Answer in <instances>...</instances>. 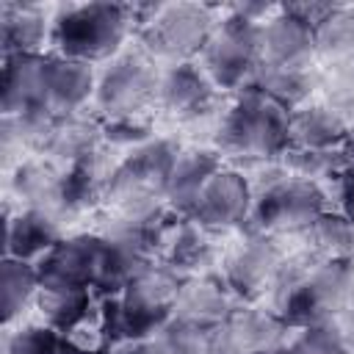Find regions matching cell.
<instances>
[{"label": "cell", "instance_id": "8d00e7d4", "mask_svg": "<svg viewBox=\"0 0 354 354\" xmlns=\"http://www.w3.org/2000/svg\"><path fill=\"white\" fill-rule=\"evenodd\" d=\"M202 354H243V351L235 343V337L230 335V329L221 324L218 329L207 332V340H205V351Z\"/></svg>", "mask_w": 354, "mask_h": 354}, {"label": "cell", "instance_id": "3957f363", "mask_svg": "<svg viewBox=\"0 0 354 354\" xmlns=\"http://www.w3.org/2000/svg\"><path fill=\"white\" fill-rule=\"evenodd\" d=\"M354 299V257L315 263L304 279H299L288 293L277 299V313L288 329H307L326 324L335 313Z\"/></svg>", "mask_w": 354, "mask_h": 354}, {"label": "cell", "instance_id": "60d3db41", "mask_svg": "<svg viewBox=\"0 0 354 354\" xmlns=\"http://www.w3.org/2000/svg\"><path fill=\"white\" fill-rule=\"evenodd\" d=\"M58 354H108V351H102V348H88V346H77V343H72V340H64Z\"/></svg>", "mask_w": 354, "mask_h": 354}, {"label": "cell", "instance_id": "603a6c76", "mask_svg": "<svg viewBox=\"0 0 354 354\" xmlns=\"http://www.w3.org/2000/svg\"><path fill=\"white\" fill-rule=\"evenodd\" d=\"M47 36V17L39 6L28 3H3L0 8V39L6 55L39 53Z\"/></svg>", "mask_w": 354, "mask_h": 354}, {"label": "cell", "instance_id": "9a60e30c", "mask_svg": "<svg viewBox=\"0 0 354 354\" xmlns=\"http://www.w3.org/2000/svg\"><path fill=\"white\" fill-rule=\"evenodd\" d=\"M216 102V83L194 61L171 64L160 80V105L177 119H199Z\"/></svg>", "mask_w": 354, "mask_h": 354}, {"label": "cell", "instance_id": "9c48e42d", "mask_svg": "<svg viewBox=\"0 0 354 354\" xmlns=\"http://www.w3.org/2000/svg\"><path fill=\"white\" fill-rule=\"evenodd\" d=\"M102 249V235L61 238L44 257L36 260L41 290H94Z\"/></svg>", "mask_w": 354, "mask_h": 354}, {"label": "cell", "instance_id": "d6986e66", "mask_svg": "<svg viewBox=\"0 0 354 354\" xmlns=\"http://www.w3.org/2000/svg\"><path fill=\"white\" fill-rule=\"evenodd\" d=\"M61 241V230L53 213L47 210H36V207H25L19 210L11 221H8V232H6V257H17V260H39L44 257L55 243Z\"/></svg>", "mask_w": 354, "mask_h": 354}, {"label": "cell", "instance_id": "52a82bcc", "mask_svg": "<svg viewBox=\"0 0 354 354\" xmlns=\"http://www.w3.org/2000/svg\"><path fill=\"white\" fill-rule=\"evenodd\" d=\"M177 152L180 147L169 138H155L136 147L122 163L113 166L108 180V199H113L119 210L158 205V199L166 196V183Z\"/></svg>", "mask_w": 354, "mask_h": 354}, {"label": "cell", "instance_id": "484cf974", "mask_svg": "<svg viewBox=\"0 0 354 354\" xmlns=\"http://www.w3.org/2000/svg\"><path fill=\"white\" fill-rule=\"evenodd\" d=\"M163 249H166L169 266L183 271H199L213 257V243L205 235V227L196 224L194 218L174 224L163 238Z\"/></svg>", "mask_w": 354, "mask_h": 354}, {"label": "cell", "instance_id": "74e56055", "mask_svg": "<svg viewBox=\"0 0 354 354\" xmlns=\"http://www.w3.org/2000/svg\"><path fill=\"white\" fill-rule=\"evenodd\" d=\"M332 326L340 332V337L346 340V346L354 351V299H351L348 304H343V307L335 313Z\"/></svg>", "mask_w": 354, "mask_h": 354}, {"label": "cell", "instance_id": "30bf717a", "mask_svg": "<svg viewBox=\"0 0 354 354\" xmlns=\"http://www.w3.org/2000/svg\"><path fill=\"white\" fill-rule=\"evenodd\" d=\"M252 202H254V191L249 177L241 174L238 169L221 166L202 188L191 218L205 230H224L246 221L252 213Z\"/></svg>", "mask_w": 354, "mask_h": 354}, {"label": "cell", "instance_id": "4dcf8cb0", "mask_svg": "<svg viewBox=\"0 0 354 354\" xmlns=\"http://www.w3.org/2000/svg\"><path fill=\"white\" fill-rule=\"evenodd\" d=\"M207 332L194 329L180 318H169L155 335L138 340L133 354H202Z\"/></svg>", "mask_w": 354, "mask_h": 354}, {"label": "cell", "instance_id": "5b68a950", "mask_svg": "<svg viewBox=\"0 0 354 354\" xmlns=\"http://www.w3.org/2000/svg\"><path fill=\"white\" fill-rule=\"evenodd\" d=\"M216 25L218 19L210 6L174 3V6H160L158 14L138 30V36L144 53H149L152 58L185 64L207 47Z\"/></svg>", "mask_w": 354, "mask_h": 354}, {"label": "cell", "instance_id": "ab89813d", "mask_svg": "<svg viewBox=\"0 0 354 354\" xmlns=\"http://www.w3.org/2000/svg\"><path fill=\"white\" fill-rule=\"evenodd\" d=\"M340 158H343V166H346V169H354V124H351L348 133H346V141H343V147H340Z\"/></svg>", "mask_w": 354, "mask_h": 354}, {"label": "cell", "instance_id": "4316f807", "mask_svg": "<svg viewBox=\"0 0 354 354\" xmlns=\"http://www.w3.org/2000/svg\"><path fill=\"white\" fill-rule=\"evenodd\" d=\"M315 55L340 64L354 58V6H335L315 25Z\"/></svg>", "mask_w": 354, "mask_h": 354}, {"label": "cell", "instance_id": "d4e9b609", "mask_svg": "<svg viewBox=\"0 0 354 354\" xmlns=\"http://www.w3.org/2000/svg\"><path fill=\"white\" fill-rule=\"evenodd\" d=\"M11 183H14V191L19 194V199L28 202V207L47 210V213H53V207L61 210V174L50 163L19 160Z\"/></svg>", "mask_w": 354, "mask_h": 354}, {"label": "cell", "instance_id": "2e32d148", "mask_svg": "<svg viewBox=\"0 0 354 354\" xmlns=\"http://www.w3.org/2000/svg\"><path fill=\"white\" fill-rule=\"evenodd\" d=\"M221 169V158L218 152L210 149H180L174 158V166L169 171V183H166V199L169 207L177 210L180 216L191 218L196 199L202 194V188L210 183V177Z\"/></svg>", "mask_w": 354, "mask_h": 354}, {"label": "cell", "instance_id": "e575fe53", "mask_svg": "<svg viewBox=\"0 0 354 354\" xmlns=\"http://www.w3.org/2000/svg\"><path fill=\"white\" fill-rule=\"evenodd\" d=\"M100 133L105 141L111 144H119V147H141L149 138L152 133V124L147 122V116H111V119H102L100 122Z\"/></svg>", "mask_w": 354, "mask_h": 354}, {"label": "cell", "instance_id": "44dd1931", "mask_svg": "<svg viewBox=\"0 0 354 354\" xmlns=\"http://www.w3.org/2000/svg\"><path fill=\"white\" fill-rule=\"evenodd\" d=\"M318 75L313 72V66H271V64H260L254 77H252V88L260 91L263 97H268L271 102L296 111L301 105H307V100L313 97V91L318 88Z\"/></svg>", "mask_w": 354, "mask_h": 354}, {"label": "cell", "instance_id": "b9f144b4", "mask_svg": "<svg viewBox=\"0 0 354 354\" xmlns=\"http://www.w3.org/2000/svg\"><path fill=\"white\" fill-rule=\"evenodd\" d=\"M257 354H293L290 346H277V348H266V351H257Z\"/></svg>", "mask_w": 354, "mask_h": 354}, {"label": "cell", "instance_id": "ffe728a7", "mask_svg": "<svg viewBox=\"0 0 354 354\" xmlns=\"http://www.w3.org/2000/svg\"><path fill=\"white\" fill-rule=\"evenodd\" d=\"M348 122L326 102L301 105L290 111V147L301 149H340L348 133Z\"/></svg>", "mask_w": 354, "mask_h": 354}, {"label": "cell", "instance_id": "ba28073f", "mask_svg": "<svg viewBox=\"0 0 354 354\" xmlns=\"http://www.w3.org/2000/svg\"><path fill=\"white\" fill-rule=\"evenodd\" d=\"M163 75L155 69V58L144 50L119 53L97 83V105L111 116H141L155 100H160Z\"/></svg>", "mask_w": 354, "mask_h": 354}, {"label": "cell", "instance_id": "7c38bea8", "mask_svg": "<svg viewBox=\"0 0 354 354\" xmlns=\"http://www.w3.org/2000/svg\"><path fill=\"white\" fill-rule=\"evenodd\" d=\"M91 94H97L91 64L58 53L44 58V97L53 116L77 113Z\"/></svg>", "mask_w": 354, "mask_h": 354}, {"label": "cell", "instance_id": "ac0fdd59", "mask_svg": "<svg viewBox=\"0 0 354 354\" xmlns=\"http://www.w3.org/2000/svg\"><path fill=\"white\" fill-rule=\"evenodd\" d=\"M111 166L102 158L100 149L77 158L61 171V210L80 213L94 207L102 196H108V180H111Z\"/></svg>", "mask_w": 354, "mask_h": 354}, {"label": "cell", "instance_id": "f546056e", "mask_svg": "<svg viewBox=\"0 0 354 354\" xmlns=\"http://www.w3.org/2000/svg\"><path fill=\"white\" fill-rule=\"evenodd\" d=\"M307 235L313 246L329 260L354 257V224L340 210H324L310 227Z\"/></svg>", "mask_w": 354, "mask_h": 354}, {"label": "cell", "instance_id": "f35d334b", "mask_svg": "<svg viewBox=\"0 0 354 354\" xmlns=\"http://www.w3.org/2000/svg\"><path fill=\"white\" fill-rule=\"evenodd\" d=\"M340 183V213L354 224V169H343L337 174Z\"/></svg>", "mask_w": 354, "mask_h": 354}, {"label": "cell", "instance_id": "836d02e7", "mask_svg": "<svg viewBox=\"0 0 354 354\" xmlns=\"http://www.w3.org/2000/svg\"><path fill=\"white\" fill-rule=\"evenodd\" d=\"M324 88H326V105L348 122V116L354 113V58L332 64V72L324 80Z\"/></svg>", "mask_w": 354, "mask_h": 354}, {"label": "cell", "instance_id": "d6a6232c", "mask_svg": "<svg viewBox=\"0 0 354 354\" xmlns=\"http://www.w3.org/2000/svg\"><path fill=\"white\" fill-rule=\"evenodd\" d=\"M290 351L293 354H354L340 337V332L332 326V321L299 329L296 340L290 343Z\"/></svg>", "mask_w": 354, "mask_h": 354}, {"label": "cell", "instance_id": "7a4b0ae2", "mask_svg": "<svg viewBox=\"0 0 354 354\" xmlns=\"http://www.w3.org/2000/svg\"><path fill=\"white\" fill-rule=\"evenodd\" d=\"M133 28L130 6L122 3H77L61 8L53 19V41L58 55L86 64L116 58Z\"/></svg>", "mask_w": 354, "mask_h": 354}, {"label": "cell", "instance_id": "7402d4cb", "mask_svg": "<svg viewBox=\"0 0 354 354\" xmlns=\"http://www.w3.org/2000/svg\"><path fill=\"white\" fill-rule=\"evenodd\" d=\"M235 343L243 354H257L266 348L285 346L288 324L277 310H257V307H235L224 321Z\"/></svg>", "mask_w": 354, "mask_h": 354}, {"label": "cell", "instance_id": "6da1fadb", "mask_svg": "<svg viewBox=\"0 0 354 354\" xmlns=\"http://www.w3.org/2000/svg\"><path fill=\"white\" fill-rule=\"evenodd\" d=\"M221 152L243 158H282L290 147V111L246 86L218 122Z\"/></svg>", "mask_w": 354, "mask_h": 354}, {"label": "cell", "instance_id": "83f0119b", "mask_svg": "<svg viewBox=\"0 0 354 354\" xmlns=\"http://www.w3.org/2000/svg\"><path fill=\"white\" fill-rule=\"evenodd\" d=\"M39 271L33 263L28 260H17V257H6L3 268H0V293H3V321L11 324L17 315H22V310L28 307V301L33 299V293H39Z\"/></svg>", "mask_w": 354, "mask_h": 354}, {"label": "cell", "instance_id": "1f68e13d", "mask_svg": "<svg viewBox=\"0 0 354 354\" xmlns=\"http://www.w3.org/2000/svg\"><path fill=\"white\" fill-rule=\"evenodd\" d=\"M282 166L290 177L301 180H318V177H337L346 166L340 158V149H301V147H288L282 152Z\"/></svg>", "mask_w": 354, "mask_h": 354}, {"label": "cell", "instance_id": "cb8c5ba5", "mask_svg": "<svg viewBox=\"0 0 354 354\" xmlns=\"http://www.w3.org/2000/svg\"><path fill=\"white\" fill-rule=\"evenodd\" d=\"M102 138L100 133V124L72 113V116H58L55 124H53V133L44 144L41 152H47L53 160H61V163H75L77 158L88 155L97 149V141Z\"/></svg>", "mask_w": 354, "mask_h": 354}, {"label": "cell", "instance_id": "4fadbf2b", "mask_svg": "<svg viewBox=\"0 0 354 354\" xmlns=\"http://www.w3.org/2000/svg\"><path fill=\"white\" fill-rule=\"evenodd\" d=\"M263 64L271 66H310L315 58V28L277 8L263 22Z\"/></svg>", "mask_w": 354, "mask_h": 354}, {"label": "cell", "instance_id": "8fae6325", "mask_svg": "<svg viewBox=\"0 0 354 354\" xmlns=\"http://www.w3.org/2000/svg\"><path fill=\"white\" fill-rule=\"evenodd\" d=\"M282 260V252L268 235H249V241H243L227 260L224 285L230 288V293L252 301L271 290Z\"/></svg>", "mask_w": 354, "mask_h": 354}, {"label": "cell", "instance_id": "f1b7e54d", "mask_svg": "<svg viewBox=\"0 0 354 354\" xmlns=\"http://www.w3.org/2000/svg\"><path fill=\"white\" fill-rule=\"evenodd\" d=\"M39 310L50 329L72 335L88 318L91 290H41L39 288Z\"/></svg>", "mask_w": 354, "mask_h": 354}, {"label": "cell", "instance_id": "e0dca14e", "mask_svg": "<svg viewBox=\"0 0 354 354\" xmlns=\"http://www.w3.org/2000/svg\"><path fill=\"white\" fill-rule=\"evenodd\" d=\"M232 310L235 307L230 301L227 285H218L213 279H191V282L180 285L171 315L191 324L194 329L213 332L230 318Z\"/></svg>", "mask_w": 354, "mask_h": 354}, {"label": "cell", "instance_id": "5bb4252c", "mask_svg": "<svg viewBox=\"0 0 354 354\" xmlns=\"http://www.w3.org/2000/svg\"><path fill=\"white\" fill-rule=\"evenodd\" d=\"M44 58L41 53L6 55L3 66V116L41 113L47 108L44 97Z\"/></svg>", "mask_w": 354, "mask_h": 354}, {"label": "cell", "instance_id": "d590c367", "mask_svg": "<svg viewBox=\"0 0 354 354\" xmlns=\"http://www.w3.org/2000/svg\"><path fill=\"white\" fill-rule=\"evenodd\" d=\"M61 343L64 340L50 326H25L8 340L6 354H58Z\"/></svg>", "mask_w": 354, "mask_h": 354}, {"label": "cell", "instance_id": "8992f818", "mask_svg": "<svg viewBox=\"0 0 354 354\" xmlns=\"http://www.w3.org/2000/svg\"><path fill=\"white\" fill-rule=\"evenodd\" d=\"M326 210V196L318 183L301 177H274L260 191H254L252 213L246 221H254L252 235L268 232H296L304 230Z\"/></svg>", "mask_w": 354, "mask_h": 354}, {"label": "cell", "instance_id": "277c9868", "mask_svg": "<svg viewBox=\"0 0 354 354\" xmlns=\"http://www.w3.org/2000/svg\"><path fill=\"white\" fill-rule=\"evenodd\" d=\"M263 25L224 14L202 50V69L216 83V88L243 91L257 66L263 64Z\"/></svg>", "mask_w": 354, "mask_h": 354}]
</instances>
